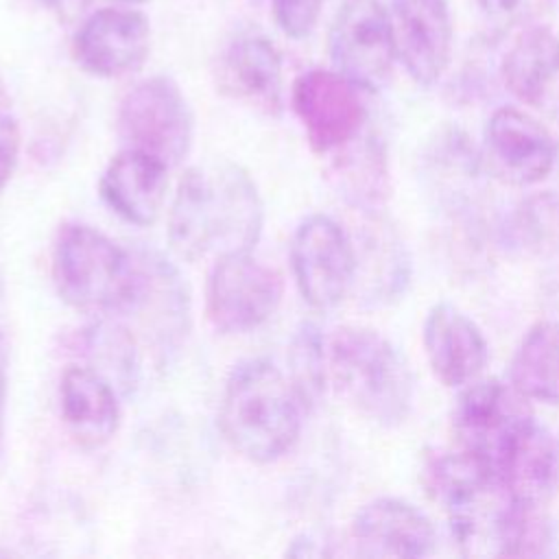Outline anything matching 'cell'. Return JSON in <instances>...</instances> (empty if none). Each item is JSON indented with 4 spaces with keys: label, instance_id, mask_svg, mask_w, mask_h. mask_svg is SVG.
I'll return each mask as SVG.
<instances>
[{
    "label": "cell",
    "instance_id": "6da1fadb",
    "mask_svg": "<svg viewBox=\"0 0 559 559\" xmlns=\"http://www.w3.org/2000/svg\"><path fill=\"white\" fill-rule=\"evenodd\" d=\"M262 223L264 205L245 168L231 162L192 166L170 205L168 240L186 260L245 253L255 247Z\"/></svg>",
    "mask_w": 559,
    "mask_h": 559
},
{
    "label": "cell",
    "instance_id": "7a4b0ae2",
    "mask_svg": "<svg viewBox=\"0 0 559 559\" xmlns=\"http://www.w3.org/2000/svg\"><path fill=\"white\" fill-rule=\"evenodd\" d=\"M304 404L273 362H238L223 389L218 424L227 443L253 463H273L299 439Z\"/></svg>",
    "mask_w": 559,
    "mask_h": 559
},
{
    "label": "cell",
    "instance_id": "3957f363",
    "mask_svg": "<svg viewBox=\"0 0 559 559\" xmlns=\"http://www.w3.org/2000/svg\"><path fill=\"white\" fill-rule=\"evenodd\" d=\"M52 280L63 301L92 314H114L140 306L146 269L144 260L116 245L98 229L68 223L52 249Z\"/></svg>",
    "mask_w": 559,
    "mask_h": 559
},
{
    "label": "cell",
    "instance_id": "277c9868",
    "mask_svg": "<svg viewBox=\"0 0 559 559\" xmlns=\"http://www.w3.org/2000/svg\"><path fill=\"white\" fill-rule=\"evenodd\" d=\"M325 349L334 389L360 415L380 426H397L408 417L413 373L386 336L365 325H343Z\"/></svg>",
    "mask_w": 559,
    "mask_h": 559
},
{
    "label": "cell",
    "instance_id": "5b68a950",
    "mask_svg": "<svg viewBox=\"0 0 559 559\" xmlns=\"http://www.w3.org/2000/svg\"><path fill=\"white\" fill-rule=\"evenodd\" d=\"M116 129L124 148L148 153L170 168L190 153L194 116L186 94L170 76H151L124 94Z\"/></svg>",
    "mask_w": 559,
    "mask_h": 559
},
{
    "label": "cell",
    "instance_id": "8992f818",
    "mask_svg": "<svg viewBox=\"0 0 559 559\" xmlns=\"http://www.w3.org/2000/svg\"><path fill=\"white\" fill-rule=\"evenodd\" d=\"M533 419L528 400L511 382L474 380L454 404L452 432L461 450L498 476L507 450Z\"/></svg>",
    "mask_w": 559,
    "mask_h": 559
},
{
    "label": "cell",
    "instance_id": "52a82bcc",
    "mask_svg": "<svg viewBox=\"0 0 559 559\" xmlns=\"http://www.w3.org/2000/svg\"><path fill=\"white\" fill-rule=\"evenodd\" d=\"M334 70L362 92L382 90L397 61L391 11L382 0H343L328 35Z\"/></svg>",
    "mask_w": 559,
    "mask_h": 559
},
{
    "label": "cell",
    "instance_id": "ba28073f",
    "mask_svg": "<svg viewBox=\"0 0 559 559\" xmlns=\"http://www.w3.org/2000/svg\"><path fill=\"white\" fill-rule=\"evenodd\" d=\"M282 275L251 255H218L205 288V312L223 334H242L273 317L282 301Z\"/></svg>",
    "mask_w": 559,
    "mask_h": 559
},
{
    "label": "cell",
    "instance_id": "9c48e42d",
    "mask_svg": "<svg viewBox=\"0 0 559 559\" xmlns=\"http://www.w3.org/2000/svg\"><path fill=\"white\" fill-rule=\"evenodd\" d=\"M290 264L301 297L317 310L338 306L356 282V249L345 229L325 214L299 223L290 242Z\"/></svg>",
    "mask_w": 559,
    "mask_h": 559
},
{
    "label": "cell",
    "instance_id": "30bf717a",
    "mask_svg": "<svg viewBox=\"0 0 559 559\" xmlns=\"http://www.w3.org/2000/svg\"><path fill=\"white\" fill-rule=\"evenodd\" d=\"M293 111L317 153H332L360 135L367 109L362 90L338 70L312 68L297 76Z\"/></svg>",
    "mask_w": 559,
    "mask_h": 559
},
{
    "label": "cell",
    "instance_id": "8fae6325",
    "mask_svg": "<svg viewBox=\"0 0 559 559\" xmlns=\"http://www.w3.org/2000/svg\"><path fill=\"white\" fill-rule=\"evenodd\" d=\"M148 50V17L142 11L122 7H105L90 13L72 44L76 63L100 79H118L140 70Z\"/></svg>",
    "mask_w": 559,
    "mask_h": 559
},
{
    "label": "cell",
    "instance_id": "7c38bea8",
    "mask_svg": "<svg viewBox=\"0 0 559 559\" xmlns=\"http://www.w3.org/2000/svg\"><path fill=\"white\" fill-rule=\"evenodd\" d=\"M389 11L397 61L417 85H435L445 74L454 46L448 0H391Z\"/></svg>",
    "mask_w": 559,
    "mask_h": 559
},
{
    "label": "cell",
    "instance_id": "4fadbf2b",
    "mask_svg": "<svg viewBox=\"0 0 559 559\" xmlns=\"http://www.w3.org/2000/svg\"><path fill=\"white\" fill-rule=\"evenodd\" d=\"M485 151L493 173L513 186H533L546 179L557 162V142L531 114L518 107H498L485 124Z\"/></svg>",
    "mask_w": 559,
    "mask_h": 559
},
{
    "label": "cell",
    "instance_id": "5bb4252c",
    "mask_svg": "<svg viewBox=\"0 0 559 559\" xmlns=\"http://www.w3.org/2000/svg\"><path fill=\"white\" fill-rule=\"evenodd\" d=\"M421 343L435 378L445 386L478 380L489 360L480 328L450 301H439L428 310Z\"/></svg>",
    "mask_w": 559,
    "mask_h": 559
},
{
    "label": "cell",
    "instance_id": "9a60e30c",
    "mask_svg": "<svg viewBox=\"0 0 559 559\" xmlns=\"http://www.w3.org/2000/svg\"><path fill=\"white\" fill-rule=\"evenodd\" d=\"M218 87L238 103L266 116L282 114V55L260 33H242L223 50Z\"/></svg>",
    "mask_w": 559,
    "mask_h": 559
},
{
    "label": "cell",
    "instance_id": "2e32d148",
    "mask_svg": "<svg viewBox=\"0 0 559 559\" xmlns=\"http://www.w3.org/2000/svg\"><path fill=\"white\" fill-rule=\"evenodd\" d=\"M352 539L362 557H426L435 548L430 520L400 498H376L358 509Z\"/></svg>",
    "mask_w": 559,
    "mask_h": 559
},
{
    "label": "cell",
    "instance_id": "e0dca14e",
    "mask_svg": "<svg viewBox=\"0 0 559 559\" xmlns=\"http://www.w3.org/2000/svg\"><path fill=\"white\" fill-rule=\"evenodd\" d=\"M504 87L535 109L559 107V35L546 24L524 26L500 61Z\"/></svg>",
    "mask_w": 559,
    "mask_h": 559
},
{
    "label": "cell",
    "instance_id": "ac0fdd59",
    "mask_svg": "<svg viewBox=\"0 0 559 559\" xmlns=\"http://www.w3.org/2000/svg\"><path fill=\"white\" fill-rule=\"evenodd\" d=\"M166 173L168 166L157 157L124 148L103 170L100 197L127 223L151 225L166 201Z\"/></svg>",
    "mask_w": 559,
    "mask_h": 559
},
{
    "label": "cell",
    "instance_id": "d6986e66",
    "mask_svg": "<svg viewBox=\"0 0 559 559\" xmlns=\"http://www.w3.org/2000/svg\"><path fill=\"white\" fill-rule=\"evenodd\" d=\"M509 498L524 504H548L559 487V441L535 419L524 426L498 467Z\"/></svg>",
    "mask_w": 559,
    "mask_h": 559
},
{
    "label": "cell",
    "instance_id": "ffe728a7",
    "mask_svg": "<svg viewBox=\"0 0 559 559\" xmlns=\"http://www.w3.org/2000/svg\"><path fill=\"white\" fill-rule=\"evenodd\" d=\"M61 417L83 445H103L120 424L118 389L92 367H68L59 382Z\"/></svg>",
    "mask_w": 559,
    "mask_h": 559
},
{
    "label": "cell",
    "instance_id": "44dd1931",
    "mask_svg": "<svg viewBox=\"0 0 559 559\" xmlns=\"http://www.w3.org/2000/svg\"><path fill=\"white\" fill-rule=\"evenodd\" d=\"M509 382L526 397L559 406V321L535 323L518 345Z\"/></svg>",
    "mask_w": 559,
    "mask_h": 559
},
{
    "label": "cell",
    "instance_id": "7402d4cb",
    "mask_svg": "<svg viewBox=\"0 0 559 559\" xmlns=\"http://www.w3.org/2000/svg\"><path fill=\"white\" fill-rule=\"evenodd\" d=\"M332 181L349 205L362 212H376L389 192V168L382 144L376 138L358 135L338 148Z\"/></svg>",
    "mask_w": 559,
    "mask_h": 559
},
{
    "label": "cell",
    "instance_id": "603a6c76",
    "mask_svg": "<svg viewBox=\"0 0 559 559\" xmlns=\"http://www.w3.org/2000/svg\"><path fill=\"white\" fill-rule=\"evenodd\" d=\"M559 552L557 522L546 513V504H524L509 500L500 528V557H555Z\"/></svg>",
    "mask_w": 559,
    "mask_h": 559
},
{
    "label": "cell",
    "instance_id": "cb8c5ba5",
    "mask_svg": "<svg viewBox=\"0 0 559 559\" xmlns=\"http://www.w3.org/2000/svg\"><path fill=\"white\" fill-rule=\"evenodd\" d=\"M85 354L92 360V369L100 371L116 389L129 393L138 376V352L133 336L120 325L96 323L83 334Z\"/></svg>",
    "mask_w": 559,
    "mask_h": 559
},
{
    "label": "cell",
    "instance_id": "d4e9b609",
    "mask_svg": "<svg viewBox=\"0 0 559 559\" xmlns=\"http://www.w3.org/2000/svg\"><path fill=\"white\" fill-rule=\"evenodd\" d=\"M288 380L299 395L304 408H312L325 391L328 349L325 338L312 323H301L288 349Z\"/></svg>",
    "mask_w": 559,
    "mask_h": 559
},
{
    "label": "cell",
    "instance_id": "484cf974",
    "mask_svg": "<svg viewBox=\"0 0 559 559\" xmlns=\"http://www.w3.org/2000/svg\"><path fill=\"white\" fill-rule=\"evenodd\" d=\"M360 271L365 275L369 273L371 299H395V295L404 293L408 282V258L402 242L386 231L367 238L365 253H356V273Z\"/></svg>",
    "mask_w": 559,
    "mask_h": 559
},
{
    "label": "cell",
    "instance_id": "4316f807",
    "mask_svg": "<svg viewBox=\"0 0 559 559\" xmlns=\"http://www.w3.org/2000/svg\"><path fill=\"white\" fill-rule=\"evenodd\" d=\"M559 229V205L550 194H535L520 203L504 225V240L522 251H537Z\"/></svg>",
    "mask_w": 559,
    "mask_h": 559
},
{
    "label": "cell",
    "instance_id": "83f0119b",
    "mask_svg": "<svg viewBox=\"0 0 559 559\" xmlns=\"http://www.w3.org/2000/svg\"><path fill=\"white\" fill-rule=\"evenodd\" d=\"M323 4L325 0H271L275 24L290 39H306L314 31Z\"/></svg>",
    "mask_w": 559,
    "mask_h": 559
},
{
    "label": "cell",
    "instance_id": "f1b7e54d",
    "mask_svg": "<svg viewBox=\"0 0 559 559\" xmlns=\"http://www.w3.org/2000/svg\"><path fill=\"white\" fill-rule=\"evenodd\" d=\"M476 7L489 24L509 28L524 22L531 9V0H476Z\"/></svg>",
    "mask_w": 559,
    "mask_h": 559
},
{
    "label": "cell",
    "instance_id": "f546056e",
    "mask_svg": "<svg viewBox=\"0 0 559 559\" xmlns=\"http://www.w3.org/2000/svg\"><path fill=\"white\" fill-rule=\"evenodd\" d=\"M20 153V129L17 122L0 111V190L13 175Z\"/></svg>",
    "mask_w": 559,
    "mask_h": 559
},
{
    "label": "cell",
    "instance_id": "4dcf8cb0",
    "mask_svg": "<svg viewBox=\"0 0 559 559\" xmlns=\"http://www.w3.org/2000/svg\"><path fill=\"white\" fill-rule=\"evenodd\" d=\"M4 400H7V376H4V345L0 336V439L4 430Z\"/></svg>",
    "mask_w": 559,
    "mask_h": 559
},
{
    "label": "cell",
    "instance_id": "1f68e13d",
    "mask_svg": "<svg viewBox=\"0 0 559 559\" xmlns=\"http://www.w3.org/2000/svg\"><path fill=\"white\" fill-rule=\"evenodd\" d=\"M4 103H7V90H4V83H2V79H0V109H2Z\"/></svg>",
    "mask_w": 559,
    "mask_h": 559
},
{
    "label": "cell",
    "instance_id": "d6a6232c",
    "mask_svg": "<svg viewBox=\"0 0 559 559\" xmlns=\"http://www.w3.org/2000/svg\"><path fill=\"white\" fill-rule=\"evenodd\" d=\"M37 2H41V4H48V7H57L59 2H63V0H37Z\"/></svg>",
    "mask_w": 559,
    "mask_h": 559
},
{
    "label": "cell",
    "instance_id": "836d02e7",
    "mask_svg": "<svg viewBox=\"0 0 559 559\" xmlns=\"http://www.w3.org/2000/svg\"><path fill=\"white\" fill-rule=\"evenodd\" d=\"M118 2H124V4H142V2H148V0H118Z\"/></svg>",
    "mask_w": 559,
    "mask_h": 559
}]
</instances>
